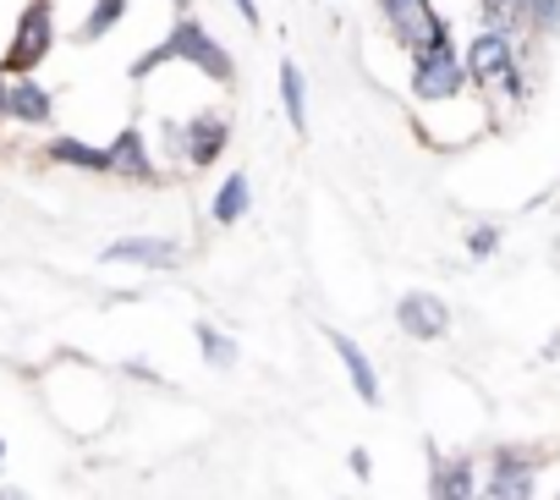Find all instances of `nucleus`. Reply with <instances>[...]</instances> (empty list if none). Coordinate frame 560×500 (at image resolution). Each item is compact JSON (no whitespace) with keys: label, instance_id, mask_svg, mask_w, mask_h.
<instances>
[{"label":"nucleus","instance_id":"1a4fd4ad","mask_svg":"<svg viewBox=\"0 0 560 500\" xmlns=\"http://www.w3.org/2000/svg\"><path fill=\"white\" fill-rule=\"evenodd\" d=\"M50 121H56V94L39 83V72H28V78H7V127L45 132Z\"/></svg>","mask_w":560,"mask_h":500},{"label":"nucleus","instance_id":"20e7f679","mask_svg":"<svg viewBox=\"0 0 560 500\" xmlns=\"http://www.w3.org/2000/svg\"><path fill=\"white\" fill-rule=\"evenodd\" d=\"M56 39H61V28H56V0H28L23 18H18V28H12V45H7V61H0V72H7V78L39 72V67L56 56Z\"/></svg>","mask_w":560,"mask_h":500},{"label":"nucleus","instance_id":"393cba45","mask_svg":"<svg viewBox=\"0 0 560 500\" xmlns=\"http://www.w3.org/2000/svg\"><path fill=\"white\" fill-rule=\"evenodd\" d=\"M544 358H549V363H560V330H555V336L544 341Z\"/></svg>","mask_w":560,"mask_h":500},{"label":"nucleus","instance_id":"c85d7f7f","mask_svg":"<svg viewBox=\"0 0 560 500\" xmlns=\"http://www.w3.org/2000/svg\"><path fill=\"white\" fill-rule=\"evenodd\" d=\"M0 467H7V440H0Z\"/></svg>","mask_w":560,"mask_h":500},{"label":"nucleus","instance_id":"6e6552de","mask_svg":"<svg viewBox=\"0 0 560 500\" xmlns=\"http://www.w3.org/2000/svg\"><path fill=\"white\" fill-rule=\"evenodd\" d=\"M105 149H110V176H121V182H132V187H160L165 171H160V160H154L143 127H121Z\"/></svg>","mask_w":560,"mask_h":500},{"label":"nucleus","instance_id":"412c9836","mask_svg":"<svg viewBox=\"0 0 560 500\" xmlns=\"http://www.w3.org/2000/svg\"><path fill=\"white\" fill-rule=\"evenodd\" d=\"M467 254L472 259H494L500 254V225H472L467 231Z\"/></svg>","mask_w":560,"mask_h":500},{"label":"nucleus","instance_id":"4be33fe9","mask_svg":"<svg viewBox=\"0 0 560 500\" xmlns=\"http://www.w3.org/2000/svg\"><path fill=\"white\" fill-rule=\"evenodd\" d=\"M160 143H165V154H171V160H182V165H187V138H182V121H165V127H160Z\"/></svg>","mask_w":560,"mask_h":500},{"label":"nucleus","instance_id":"f257e3e1","mask_svg":"<svg viewBox=\"0 0 560 500\" xmlns=\"http://www.w3.org/2000/svg\"><path fill=\"white\" fill-rule=\"evenodd\" d=\"M176 61H187L192 72H203L214 89H236V56H231V50L220 45V34L203 28L192 12L176 18V28H171L160 45H149L143 56H132L127 78H132V83H149L160 67H176Z\"/></svg>","mask_w":560,"mask_h":500},{"label":"nucleus","instance_id":"0eeeda50","mask_svg":"<svg viewBox=\"0 0 560 500\" xmlns=\"http://www.w3.org/2000/svg\"><path fill=\"white\" fill-rule=\"evenodd\" d=\"M182 138H187V171H214L231 149V116L203 105L182 121Z\"/></svg>","mask_w":560,"mask_h":500},{"label":"nucleus","instance_id":"aec40b11","mask_svg":"<svg viewBox=\"0 0 560 500\" xmlns=\"http://www.w3.org/2000/svg\"><path fill=\"white\" fill-rule=\"evenodd\" d=\"M478 18H483L489 28H511V34H516V23H522V0H478Z\"/></svg>","mask_w":560,"mask_h":500},{"label":"nucleus","instance_id":"9b49d317","mask_svg":"<svg viewBox=\"0 0 560 500\" xmlns=\"http://www.w3.org/2000/svg\"><path fill=\"white\" fill-rule=\"evenodd\" d=\"M105 265H138V270H176L182 265V247L165 236H116L105 242Z\"/></svg>","mask_w":560,"mask_h":500},{"label":"nucleus","instance_id":"a211bd4d","mask_svg":"<svg viewBox=\"0 0 560 500\" xmlns=\"http://www.w3.org/2000/svg\"><path fill=\"white\" fill-rule=\"evenodd\" d=\"M127 12H132V0H89V12H83V23H78V45H100V39H110L121 23H127Z\"/></svg>","mask_w":560,"mask_h":500},{"label":"nucleus","instance_id":"dca6fc26","mask_svg":"<svg viewBox=\"0 0 560 500\" xmlns=\"http://www.w3.org/2000/svg\"><path fill=\"white\" fill-rule=\"evenodd\" d=\"M330 347H336V358H341V369H347V380H352L358 402H363V407H380V374H374L369 352H363L352 336H341V330H330Z\"/></svg>","mask_w":560,"mask_h":500},{"label":"nucleus","instance_id":"7ed1b4c3","mask_svg":"<svg viewBox=\"0 0 560 500\" xmlns=\"http://www.w3.org/2000/svg\"><path fill=\"white\" fill-rule=\"evenodd\" d=\"M374 7H380L396 50H407V61H418V56H462V45H456V34H451V23H445V12L434 7V0H374Z\"/></svg>","mask_w":560,"mask_h":500},{"label":"nucleus","instance_id":"b1692460","mask_svg":"<svg viewBox=\"0 0 560 500\" xmlns=\"http://www.w3.org/2000/svg\"><path fill=\"white\" fill-rule=\"evenodd\" d=\"M352 473H358V478H369V473H374V462H369V451H352Z\"/></svg>","mask_w":560,"mask_h":500},{"label":"nucleus","instance_id":"cd10ccee","mask_svg":"<svg viewBox=\"0 0 560 500\" xmlns=\"http://www.w3.org/2000/svg\"><path fill=\"white\" fill-rule=\"evenodd\" d=\"M0 500H28L23 489H0Z\"/></svg>","mask_w":560,"mask_h":500},{"label":"nucleus","instance_id":"bb28decb","mask_svg":"<svg viewBox=\"0 0 560 500\" xmlns=\"http://www.w3.org/2000/svg\"><path fill=\"white\" fill-rule=\"evenodd\" d=\"M171 12H176V18H187V12H192V0H171Z\"/></svg>","mask_w":560,"mask_h":500},{"label":"nucleus","instance_id":"6ab92c4d","mask_svg":"<svg viewBox=\"0 0 560 500\" xmlns=\"http://www.w3.org/2000/svg\"><path fill=\"white\" fill-rule=\"evenodd\" d=\"M192 336H198V352H203V363H209V369H231V363H236V341H231L220 325L198 319V325H192Z\"/></svg>","mask_w":560,"mask_h":500},{"label":"nucleus","instance_id":"4468645a","mask_svg":"<svg viewBox=\"0 0 560 500\" xmlns=\"http://www.w3.org/2000/svg\"><path fill=\"white\" fill-rule=\"evenodd\" d=\"M560 34V0H522V23H516V39L527 50V61L544 56V45Z\"/></svg>","mask_w":560,"mask_h":500},{"label":"nucleus","instance_id":"423d86ee","mask_svg":"<svg viewBox=\"0 0 560 500\" xmlns=\"http://www.w3.org/2000/svg\"><path fill=\"white\" fill-rule=\"evenodd\" d=\"M412 105H456L467 94V67L462 56H418L412 78H407Z\"/></svg>","mask_w":560,"mask_h":500},{"label":"nucleus","instance_id":"f3484780","mask_svg":"<svg viewBox=\"0 0 560 500\" xmlns=\"http://www.w3.org/2000/svg\"><path fill=\"white\" fill-rule=\"evenodd\" d=\"M247 209H253V176H247V171L220 176V182H214V198H209V220H214V225H236Z\"/></svg>","mask_w":560,"mask_h":500},{"label":"nucleus","instance_id":"39448f33","mask_svg":"<svg viewBox=\"0 0 560 500\" xmlns=\"http://www.w3.org/2000/svg\"><path fill=\"white\" fill-rule=\"evenodd\" d=\"M533 484H538V456H522L516 445H494L483 462L478 500H533Z\"/></svg>","mask_w":560,"mask_h":500},{"label":"nucleus","instance_id":"f03ea898","mask_svg":"<svg viewBox=\"0 0 560 500\" xmlns=\"http://www.w3.org/2000/svg\"><path fill=\"white\" fill-rule=\"evenodd\" d=\"M462 67H467V83L483 89V94H500L505 105H527L533 94V72H527V50L511 28H478L467 45H462Z\"/></svg>","mask_w":560,"mask_h":500},{"label":"nucleus","instance_id":"ddd939ff","mask_svg":"<svg viewBox=\"0 0 560 500\" xmlns=\"http://www.w3.org/2000/svg\"><path fill=\"white\" fill-rule=\"evenodd\" d=\"M45 160L61 165V171L110 176V149H105V143H89V138H78V132H56V138H45Z\"/></svg>","mask_w":560,"mask_h":500},{"label":"nucleus","instance_id":"5701e85b","mask_svg":"<svg viewBox=\"0 0 560 500\" xmlns=\"http://www.w3.org/2000/svg\"><path fill=\"white\" fill-rule=\"evenodd\" d=\"M231 7H236V18H242V23H253V28H258V0H231Z\"/></svg>","mask_w":560,"mask_h":500},{"label":"nucleus","instance_id":"a878e982","mask_svg":"<svg viewBox=\"0 0 560 500\" xmlns=\"http://www.w3.org/2000/svg\"><path fill=\"white\" fill-rule=\"evenodd\" d=\"M0 132H7V72H0Z\"/></svg>","mask_w":560,"mask_h":500},{"label":"nucleus","instance_id":"9d476101","mask_svg":"<svg viewBox=\"0 0 560 500\" xmlns=\"http://www.w3.org/2000/svg\"><path fill=\"white\" fill-rule=\"evenodd\" d=\"M396 325H401V336H412V341H445V336H451V309H445V298H434V292H407V298L396 303Z\"/></svg>","mask_w":560,"mask_h":500},{"label":"nucleus","instance_id":"f8f14e48","mask_svg":"<svg viewBox=\"0 0 560 500\" xmlns=\"http://www.w3.org/2000/svg\"><path fill=\"white\" fill-rule=\"evenodd\" d=\"M483 489V462L478 456H445L429 473V500H478Z\"/></svg>","mask_w":560,"mask_h":500},{"label":"nucleus","instance_id":"2eb2a0df","mask_svg":"<svg viewBox=\"0 0 560 500\" xmlns=\"http://www.w3.org/2000/svg\"><path fill=\"white\" fill-rule=\"evenodd\" d=\"M275 89H280V116H287V127H292L298 138H308V78H303V67H298L292 56L280 61Z\"/></svg>","mask_w":560,"mask_h":500}]
</instances>
